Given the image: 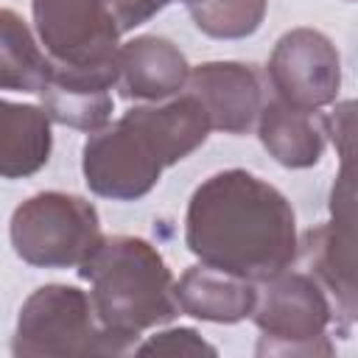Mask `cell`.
Here are the masks:
<instances>
[{
	"label": "cell",
	"instance_id": "obj_3",
	"mask_svg": "<svg viewBox=\"0 0 358 358\" xmlns=\"http://www.w3.org/2000/svg\"><path fill=\"white\" fill-rule=\"evenodd\" d=\"M252 322L263 333L257 355H330L327 327H333V308L322 285L308 271L282 268L280 274L255 282Z\"/></svg>",
	"mask_w": 358,
	"mask_h": 358
},
{
	"label": "cell",
	"instance_id": "obj_9",
	"mask_svg": "<svg viewBox=\"0 0 358 358\" xmlns=\"http://www.w3.org/2000/svg\"><path fill=\"white\" fill-rule=\"evenodd\" d=\"M268 81L285 103L302 109L327 106L341 87V56L322 31L294 28L271 50Z\"/></svg>",
	"mask_w": 358,
	"mask_h": 358
},
{
	"label": "cell",
	"instance_id": "obj_18",
	"mask_svg": "<svg viewBox=\"0 0 358 358\" xmlns=\"http://www.w3.org/2000/svg\"><path fill=\"white\" fill-rule=\"evenodd\" d=\"M137 352L140 355H151V352H157V355H201V352L215 355V347H210L190 327H173V330H162L154 338H148L145 344H140Z\"/></svg>",
	"mask_w": 358,
	"mask_h": 358
},
{
	"label": "cell",
	"instance_id": "obj_1",
	"mask_svg": "<svg viewBox=\"0 0 358 358\" xmlns=\"http://www.w3.org/2000/svg\"><path fill=\"white\" fill-rule=\"evenodd\" d=\"M185 243L201 263L260 282L296 260V215L274 185L229 168L193 190Z\"/></svg>",
	"mask_w": 358,
	"mask_h": 358
},
{
	"label": "cell",
	"instance_id": "obj_19",
	"mask_svg": "<svg viewBox=\"0 0 358 358\" xmlns=\"http://www.w3.org/2000/svg\"><path fill=\"white\" fill-rule=\"evenodd\" d=\"M168 3H171V0H106V6H109V11H112V17H115L120 34L134 31L137 25L148 22V20H151L157 11H162Z\"/></svg>",
	"mask_w": 358,
	"mask_h": 358
},
{
	"label": "cell",
	"instance_id": "obj_14",
	"mask_svg": "<svg viewBox=\"0 0 358 358\" xmlns=\"http://www.w3.org/2000/svg\"><path fill=\"white\" fill-rule=\"evenodd\" d=\"M257 137L263 148L285 168H313L327 143L324 117L280 98L263 103L257 115Z\"/></svg>",
	"mask_w": 358,
	"mask_h": 358
},
{
	"label": "cell",
	"instance_id": "obj_2",
	"mask_svg": "<svg viewBox=\"0 0 358 358\" xmlns=\"http://www.w3.org/2000/svg\"><path fill=\"white\" fill-rule=\"evenodd\" d=\"M90 282V302L98 324L117 355L134 350L143 330L168 324L179 313L173 274L157 246L134 235H109L78 266Z\"/></svg>",
	"mask_w": 358,
	"mask_h": 358
},
{
	"label": "cell",
	"instance_id": "obj_11",
	"mask_svg": "<svg viewBox=\"0 0 358 358\" xmlns=\"http://www.w3.org/2000/svg\"><path fill=\"white\" fill-rule=\"evenodd\" d=\"M115 84H117V64L70 67L53 62L48 81L36 95L42 98V112L48 115V120L92 134L103 129L112 117Z\"/></svg>",
	"mask_w": 358,
	"mask_h": 358
},
{
	"label": "cell",
	"instance_id": "obj_17",
	"mask_svg": "<svg viewBox=\"0 0 358 358\" xmlns=\"http://www.w3.org/2000/svg\"><path fill=\"white\" fill-rule=\"evenodd\" d=\"M266 6L268 0H199L187 11L201 34L213 39H243L260 28Z\"/></svg>",
	"mask_w": 358,
	"mask_h": 358
},
{
	"label": "cell",
	"instance_id": "obj_4",
	"mask_svg": "<svg viewBox=\"0 0 358 358\" xmlns=\"http://www.w3.org/2000/svg\"><path fill=\"white\" fill-rule=\"evenodd\" d=\"M8 235L17 257L36 268L81 266L103 238L98 210L87 199L62 190L25 199L11 215Z\"/></svg>",
	"mask_w": 358,
	"mask_h": 358
},
{
	"label": "cell",
	"instance_id": "obj_12",
	"mask_svg": "<svg viewBox=\"0 0 358 358\" xmlns=\"http://www.w3.org/2000/svg\"><path fill=\"white\" fill-rule=\"evenodd\" d=\"M190 64L165 36L145 34L117 48V90L126 101H165L185 90Z\"/></svg>",
	"mask_w": 358,
	"mask_h": 358
},
{
	"label": "cell",
	"instance_id": "obj_5",
	"mask_svg": "<svg viewBox=\"0 0 358 358\" xmlns=\"http://www.w3.org/2000/svg\"><path fill=\"white\" fill-rule=\"evenodd\" d=\"M11 352L17 358L117 355L95 319L90 294L62 282L42 285L22 302Z\"/></svg>",
	"mask_w": 358,
	"mask_h": 358
},
{
	"label": "cell",
	"instance_id": "obj_21",
	"mask_svg": "<svg viewBox=\"0 0 358 358\" xmlns=\"http://www.w3.org/2000/svg\"><path fill=\"white\" fill-rule=\"evenodd\" d=\"M173 3V0H171ZM179 3H185V6H193V3H199V0H179Z\"/></svg>",
	"mask_w": 358,
	"mask_h": 358
},
{
	"label": "cell",
	"instance_id": "obj_20",
	"mask_svg": "<svg viewBox=\"0 0 358 358\" xmlns=\"http://www.w3.org/2000/svg\"><path fill=\"white\" fill-rule=\"evenodd\" d=\"M352 109H355V103L347 101V103H338L324 117V131L333 137V143L341 154V165H347L350 154H352Z\"/></svg>",
	"mask_w": 358,
	"mask_h": 358
},
{
	"label": "cell",
	"instance_id": "obj_15",
	"mask_svg": "<svg viewBox=\"0 0 358 358\" xmlns=\"http://www.w3.org/2000/svg\"><path fill=\"white\" fill-rule=\"evenodd\" d=\"M50 120L42 106L0 98V176L22 179L42 171L50 159Z\"/></svg>",
	"mask_w": 358,
	"mask_h": 358
},
{
	"label": "cell",
	"instance_id": "obj_7",
	"mask_svg": "<svg viewBox=\"0 0 358 358\" xmlns=\"http://www.w3.org/2000/svg\"><path fill=\"white\" fill-rule=\"evenodd\" d=\"M165 168L159 145L129 112L117 123L92 131L81 151L87 187L112 201L143 199L154 190Z\"/></svg>",
	"mask_w": 358,
	"mask_h": 358
},
{
	"label": "cell",
	"instance_id": "obj_10",
	"mask_svg": "<svg viewBox=\"0 0 358 358\" xmlns=\"http://www.w3.org/2000/svg\"><path fill=\"white\" fill-rule=\"evenodd\" d=\"M185 87L207 112L210 129L224 134H246L266 103L260 73L243 62H207L190 67Z\"/></svg>",
	"mask_w": 358,
	"mask_h": 358
},
{
	"label": "cell",
	"instance_id": "obj_6",
	"mask_svg": "<svg viewBox=\"0 0 358 358\" xmlns=\"http://www.w3.org/2000/svg\"><path fill=\"white\" fill-rule=\"evenodd\" d=\"M333 221L308 229L296 241V257L330 299L333 327L341 338L355 324V227H352V179L341 165L338 182L330 193Z\"/></svg>",
	"mask_w": 358,
	"mask_h": 358
},
{
	"label": "cell",
	"instance_id": "obj_16",
	"mask_svg": "<svg viewBox=\"0 0 358 358\" xmlns=\"http://www.w3.org/2000/svg\"><path fill=\"white\" fill-rule=\"evenodd\" d=\"M50 64V56L36 45L28 22L11 8H0V90L39 92Z\"/></svg>",
	"mask_w": 358,
	"mask_h": 358
},
{
	"label": "cell",
	"instance_id": "obj_13",
	"mask_svg": "<svg viewBox=\"0 0 358 358\" xmlns=\"http://www.w3.org/2000/svg\"><path fill=\"white\" fill-rule=\"evenodd\" d=\"M255 291L257 285L252 280L207 263L190 266L173 285L182 313L218 324H235L246 319L255 308Z\"/></svg>",
	"mask_w": 358,
	"mask_h": 358
},
{
	"label": "cell",
	"instance_id": "obj_8",
	"mask_svg": "<svg viewBox=\"0 0 358 358\" xmlns=\"http://www.w3.org/2000/svg\"><path fill=\"white\" fill-rule=\"evenodd\" d=\"M34 25L45 53L56 64H117L120 28L106 0H31Z\"/></svg>",
	"mask_w": 358,
	"mask_h": 358
}]
</instances>
